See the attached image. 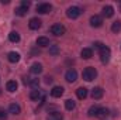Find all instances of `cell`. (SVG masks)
<instances>
[{
	"label": "cell",
	"instance_id": "cell-16",
	"mask_svg": "<svg viewBox=\"0 0 121 120\" xmlns=\"http://www.w3.org/2000/svg\"><path fill=\"white\" fill-rule=\"evenodd\" d=\"M108 115H110V110H108V109H106V107H99V112H97V116H96V117L106 119Z\"/></svg>",
	"mask_w": 121,
	"mask_h": 120
},
{
	"label": "cell",
	"instance_id": "cell-7",
	"mask_svg": "<svg viewBox=\"0 0 121 120\" xmlns=\"http://www.w3.org/2000/svg\"><path fill=\"white\" fill-rule=\"evenodd\" d=\"M101 24H103V18L100 17V16H97V14H94V16H91L90 17V26L91 27H101Z\"/></svg>",
	"mask_w": 121,
	"mask_h": 120
},
{
	"label": "cell",
	"instance_id": "cell-20",
	"mask_svg": "<svg viewBox=\"0 0 121 120\" xmlns=\"http://www.w3.org/2000/svg\"><path fill=\"white\" fill-rule=\"evenodd\" d=\"M47 120H63V115H62L60 112H54V113H51V115L48 116Z\"/></svg>",
	"mask_w": 121,
	"mask_h": 120
},
{
	"label": "cell",
	"instance_id": "cell-31",
	"mask_svg": "<svg viewBox=\"0 0 121 120\" xmlns=\"http://www.w3.org/2000/svg\"><path fill=\"white\" fill-rule=\"evenodd\" d=\"M30 1H26V0H24V1H23V3H21V6H24V7H30Z\"/></svg>",
	"mask_w": 121,
	"mask_h": 120
},
{
	"label": "cell",
	"instance_id": "cell-12",
	"mask_svg": "<svg viewBox=\"0 0 121 120\" xmlns=\"http://www.w3.org/2000/svg\"><path fill=\"white\" fill-rule=\"evenodd\" d=\"M63 95V88L62 86H54L51 90V96L52 97H60Z\"/></svg>",
	"mask_w": 121,
	"mask_h": 120
},
{
	"label": "cell",
	"instance_id": "cell-22",
	"mask_svg": "<svg viewBox=\"0 0 121 120\" xmlns=\"http://www.w3.org/2000/svg\"><path fill=\"white\" fill-rule=\"evenodd\" d=\"M30 99L31 100H39L41 99V92L38 89H34V90H31V93H30Z\"/></svg>",
	"mask_w": 121,
	"mask_h": 120
},
{
	"label": "cell",
	"instance_id": "cell-26",
	"mask_svg": "<svg viewBox=\"0 0 121 120\" xmlns=\"http://www.w3.org/2000/svg\"><path fill=\"white\" fill-rule=\"evenodd\" d=\"M27 10H28V7L21 6V7H18V9L16 10V14H17V16H24V14L27 13Z\"/></svg>",
	"mask_w": 121,
	"mask_h": 120
},
{
	"label": "cell",
	"instance_id": "cell-25",
	"mask_svg": "<svg viewBox=\"0 0 121 120\" xmlns=\"http://www.w3.org/2000/svg\"><path fill=\"white\" fill-rule=\"evenodd\" d=\"M28 85H30L32 89H38V86H39V79H37V78H34V79H30Z\"/></svg>",
	"mask_w": 121,
	"mask_h": 120
},
{
	"label": "cell",
	"instance_id": "cell-15",
	"mask_svg": "<svg viewBox=\"0 0 121 120\" xmlns=\"http://www.w3.org/2000/svg\"><path fill=\"white\" fill-rule=\"evenodd\" d=\"M7 58H9L10 62L16 64V62H18V61H20V54H18V52H16V51H11V52H9Z\"/></svg>",
	"mask_w": 121,
	"mask_h": 120
},
{
	"label": "cell",
	"instance_id": "cell-28",
	"mask_svg": "<svg viewBox=\"0 0 121 120\" xmlns=\"http://www.w3.org/2000/svg\"><path fill=\"white\" fill-rule=\"evenodd\" d=\"M97 112H99V106H91L89 109V116H97Z\"/></svg>",
	"mask_w": 121,
	"mask_h": 120
},
{
	"label": "cell",
	"instance_id": "cell-24",
	"mask_svg": "<svg viewBox=\"0 0 121 120\" xmlns=\"http://www.w3.org/2000/svg\"><path fill=\"white\" fill-rule=\"evenodd\" d=\"M75 106H76V103H75V100H72V99H68V100L65 102V107H66V110H73Z\"/></svg>",
	"mask_w": 121,
	"mask_h": 120
},
{
	"label": "cell",
	"instance_id": "cell-4",
	"mask_svg": "<svg viewBox=\"0 0 121 120\" xmlns=\"http://www.w3.org/2000/svg\"><path fill=\"white\" fill-rule=\"evenodd\" d=\"M65 31H66V28H65L60 23H56V24H54V26L51 27V32H52L54 35H56V37L63 35V34H65Z\"/></svg>",
	"mask_w": 121,
	"mask_h": 120
},
{
	"label": "cell",
	"instance_id": "cell-29",
	"mask_svg": "<svg viewBox=\"0 0 121 120\" xmlns=\"http://www.w3.org/2000/svg\"><path fill=\"white\" fill-rule=\"evenodd\" d=\"M6 119H7V112L3 107H0V120H6Z\"/></svg>",
	"mask_w": 121,
	"mask_h": 120
},
{
	"label": "cell",
	"instance_id": "cell-1",
	"mask_svg": "<svg viewBox=\"0 0 121 120\" xmlns=\"http://www.w3.org/2000/svg\"><path fill=\"white\" fill-rule=\"evenodd\" d=\"M82 76H83V79L85 81H87V82H91L93 79H96V76H97V71L94 69V68H86L85 71H83V74H82Z\"/></svg>",
	"mask_w": 121,
	"mask_h": 120
},
{
	"label": "cell",
	"instance_id": "cell-19",
	"mask_svg": "<svg viewBox=\"0 0 121 120\" xmlns=\"http://www.w3.org/2000/svg\"><path fill=\"white\" fill-rule=\"evenodd\" d=\"M76 96L79 99H86L87 97V89L86 88H79V89L76 90Z\"/></svg>",
	"mask_w": 121,
	"mask_h": 120
},
{
	"label": "cell",
	"instance_id": "cell-10",
	"mask_svg": "<svg viewBox=\"0 0 121 120\" xmlns=\"http://www.w3.org/2000/svg\"><path fill=\"white\" fill-rule=\"evenodd\" d=\"M113 14H114V9H113V6H104V7H103V16H104L106 18L113 17Z\"/></svg>",
	"mask_w": 121,
	"mask_h": 120
},
{
	"label": "cell",
	"instance_id": "cell-18",
	"mask_svg": "<svg viewBox=\"0 0 121 120\" xmlns=\"http://www.w3.org/2000/svg\"><path fill=\"white\" fill-rule=\"evenodd\" d=\"M37 45H39V47H48L49 45V40L47 37H38L37 38Z\"/></svg>",
	"mask_w": 121,
	"mask_h": 120
},
{
	"label": "cell",
	"instance_id": "cell-9",
	"mask_svg": "<svg viewBox=\"0 0 121 120\" xmlns=\"http://www.w3.org/2000/svg\"><path fill=\"white\" fill-rule=\"evenodd\" d=\"M103 95H104V90L101 89L100 86H96L94 89L91 90V97L93 99H101Z\"/></svg>",
	"mask_w": 121,
	"mask_h": 120
},
{
	"label": "cell",
	"instance_id": "cell-14",
	"mask_svg": "<svg viewBox=\"0 0 121 120\" xmlns=\"http://www.w3.org/2000/svg\"><path fill=\"white\" fill-rule=\"evenodd\" d=\"M80 55H82L83 60H90L93 57V51H91V48H83L80 51Z\"/></svg>",
	"mask_w": 121,
	"mask_h": 120
},
{
	"label": "cell",
	"instance_id": "cell-8",
	"mask_svg": "<svg viewBox=\"0 0 121 120\" xmlns=\"http://www.w3.org/2000/svg\"><path fill=\"white\" fill-rule=\"evenodd\" d=\"M41 24H42V21H41L38 17H34V18H31V20H30L28 27H30L31 30H38V28L41 27Z\"/></svg>",
	"mask_w": 121,
	"mask_h": 120
},
{
	"label": "cell",
	"instance_id": "cell-23",
	"mask_svg": "<svg viewBox=\"0 0 121 120\" xmlns=\"http://www.w3.org/2000/svg\"><path fill=\"white\" fill-rule=\"evenodd\" d=\"M111 31L113 32H120L121 31V21L120 20H117V21H114L111 24Z\"/></svg>",
	"mask_w": 121,
	"mask_h": 120
},
{
	"label": "cell",
	"instance_id": "cell-13",
	"mask_svg": "<svg viewBox=\"0 0 121 120\" xmlns=\"http://www.w3.org/2000/svg\"><path fill=\"white\" fill-rule=\"evenodd\" d=\"M9 112H10L11 115H20V113H21V107H20L17 103H10Z\"/></svg>",
	"mask_w": 121,
	"mask_h": 120
},
{
	"label": "cell",
	"instance_id": "cell-6",
	"mask_svg": "<svg viewBox=\"0 0 121 120\" xmlns=\"http://www.w3.org/2000/svg\"><path fill=\"white\" fill-rule=\"evenodd\" d=\"M65 79L68 81V82H75L76 79H78V72L75 71V69H69L66 74H65Z\"/></svg>",
	"mask_w": 121,
	"mask_h": 120
},
{
	"label": "cell",
	"instance_id": "cell-27",
	"mask_svg": "<svg viewBox=\"0 0 121 120\" xmlns=\"http://www.w3.org/2000/svg\"><path fill=\"white\" fill-rule=\"evenodd\" d=\"M49 54L51 55H58L59 54V47L58 45H51L49 47Z\"/></svg>",
	"mask_w": 121,
	"mask_h": 120
},
{
	"label": "cell",
	"instance_id": "cell-21",
	"mask_svg": "<svg viewBox=\"0 0 121 120\" xmlns=\"http://www.w3.org/2000/svg\"><path fill=\"white\" fill-rule=\"evenodd\" d=\"M9 40H10L11 42H18V41H20V34H18L17 31H11V32L9 34Z\"/></svg>",
	"mask_w": 121,
	"mask_h": 120
},
{
	"label": "cell",
	"instance_id": "cell-2",
	"mask_svg": "<svg viewBox=\"0 0 121 120\" xmlns=\"http://www.w3.org/2000/svg\"><path fill=\"white\" fill-rule=\"evenodd\" d=\"M110 57H111V51H110V48L108 47H103L101 50H100V60L103 64H107L108 61H110Z\"/></svg>",
	"mask_w": 121,
	"mask_h": 120
},
{
	"label": "cell",
	"instance_id": "cell-3",
	"mask_svg": "<svg viewBox=\"0 0 121 120\" xmlns=\"http://www.w3.org/2000/svg\"><path fill=\"white\" fill-rule=\"evenodd\" d=\"M80 13H82V10H80L78 6H72V7H69V9H68L66 16H68L69 18H78V17L80 16Z\"/></svg>",
	"mask_w": 121,
	"mask_h": 120
},
{
	"label": "cell",
	"instance_id": "cell-17",
	"mask_svg": "<svg viewBox=\"0 0 121 120\" xmlns=\"http://www.w3.org/2000/svg\"><path fill=\"white\" fill-rule=\"evenodd\" d=\"M17 88H18V83L16 81H9L7 85H6V89L9 90V92H16Z\"/></svg>",
	"mask_w": 121,
	"mask_h": 120
},
{
	"label": "cell",
	"instance_id": "cell-30",
	"mask_svg": "<svg viewBox=\"0 0 121 120\" xmlns=\"http://www.w3.org/2000/svg\"><path fill=\"white\" fill-rule=\"evenodd\" d=\"M93 45H94V48H97V50H101V48L104 47V44H103V42H100V41H96Z\"/></svg>",
	"mask_w": 121,
	"mask_h": 120
},
{
	"label": "cell",
	"instance_id": "cell-32",
	"mask_svg": "<svg viewBox=\"0 0 121 120\" xmlns=\"http://www.w3.org/2000/svg\"><path fill=\"white\" fill-rule=\"evenodd\" d=\"M45 82H47V83H52V78H51V76H47V78H45Z\"/></svg>",
	"mask_w": 121,
	"mask_h": 120
},
{
	"label": "cell",
	"instance_id": "cell-5",
	"mask_svg": "<svg viewBox=\"0 0 121 120\" xmlns=\"http://www.w3.org/2000/svg\"><path fill=\"white\" fill-rule=\"evenodd\" d=\"M52 10V6L49 4V3H42V4H38L37 6V11L39 13V14H47V13H49Z\"/></svg>",
	"mask_w": 121,
	"mask_h": 120
},
{
	"label": "cell",
	"instance_id": "cell-11",
	"mask_svg": "<svg viewBox=\"0 0 121 120\" xmlns=\"http://www.w3.org/2000/svg\"><path fill=\"white\" fill-rule=\"evenodd\" d=\"M30 71H31V74H34V75H39V74L42 72V65L38 64V62H35V64L31 65Z\"/></svg>",
	"mask_w": 121,
	"mask_h": 120
}]
</instances>
